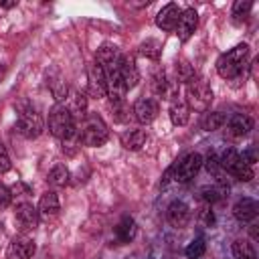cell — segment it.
<instances>
[{"mask_svg":"<svg viewBox=\"0 0 259 259\" xmlns=\"http://www.w3.org/2000/svg\"><path fill=\"white\" fill-rule=\"evenodd\" d=\"M77 130L81 144L89 148H99L109 140V127L97 113H87L85 119L77 125Z\"/></svg>","mask_w":259,"mask_h":259,"instance_id":"6da1fadb","label":"cell"},{"mask_svg":"<svg viewBox=\"0 0 259 259\" xmlns=\"http://www.w3.org/2000/svg\"><path fill=\"white\" fill-rule=\"evenodd\" d=\"M247 59H249V47L245 42L237 45L217 59V73L223 79H235L247 67Z\"/></svg>","mask_w":259,"mask_h":259,"instance_id":"7a4b0ae2","label":"cell"},{"mask_svg":"<svg viewBox=\"0 0 259 259\" xmlns=\"http://www.w3.org/2000/svg\"><path fill=\"white\" fill-rule=\"evenodd\" d=\"M212 101V89L204 79H194L186 85V107L194 111H208V105Z\"/></svg>","mask_w":259,"mask_h":259,"instance_id":"3957f363","label":"cell"},{"mask_svg":"<svg viewBox=\"0 0 259 259\" xmlns=\"http://www.w3.org/2000/svg\"><path fill=\"white\" fill-rule=\"evenodd\" d=\"M75 127H77V123L73 121V115H71L67 103H57V105L51 109V113H49V132H51L55 138L63 140V138H65L67 134H71Z\"/></svg>","mask_w":259,"mask_h":259,"instance_id":"277c9868","label":"cell"},{"mask_svg":"<svg viewBox=\"0 0 259 259\" xmlns=\"http://www.w3.org/2000/svg\"><path fill=\"white\" fill-rule=\"evenodd\" d=\"M18 132L28 138V140H34L42 134L45 130V123H42V117L40 113H36L32 107H20L18 109V123H16Z\"/></svg>","mask_w":259,"mask_h":259,"instance_id":"5b68a950","label":"cell"},{"mask_svg":"<svg viewBox=\"0 0 259 259\" xmlns=\"http://www.w3.org/2000/svg\"><path fill=\"white\" fill-rule=\"evenodd\" d=\"M200 168H202V156L198 152L186 154L176 164H172V178L176 182H190L198 174Z\"/></svg>","mask_w":259,"mask_h":259,"instance_id":"8992f818","label":"cell"},{"mask_svg":"<svg viewBox=\"0 0 259 259\" xmlns=\"http://www.w3.org/2000/svg\"><path fill=\"white\" fill-rule=\"evenodd\" d=\"M119 59H121L119 49L115 45H109V42L101 45L97 49V55H95V63L105 71V75L119 69Z\"/></svg>","mask_w":259,"mask_h":259,"instance_id":"52a82bcc","label":"cell"},{"mask_svg":"<svg viewBox=\"0 0 259 259\" xmlns=\"http://www.w3.org/2000/svg\"><path fill=\"white\" fill-rule=\"evenodd\" d=\"M14 221L22 233L34 231L38 225V210L30 202H18L14 208Z\"/></svg>","mask_w":259,"mask_h":259,"instance_id":"ba28073f","label":"cell"},{"mask_svg":"<svg viewBox=\"0 0 259 259\" xmlns=\"http://www.w3.org/2000/svg\"><path fill=\"white\" fill-rule=\"evenodd\" d=\"M36 247H34V241L20 235V237H14L8 247H6V259H30L34 255Z\"/></svg>","mask_w":259,"mask_h":259,"instance_id":"9c48e42d","label":"cell"},{"mask_svg":"<svg viewBox=\"0 0 259 259\" xmlns=\"http://www.w3.org/2000/svg\"><path fill=\"white\" fill-rule=\"evenodd\" d=\"M160 113V105L156 99L152 97H140L136 103H134V117L140 121V123H152Z\"/></svg>","mask_w":259,"mask_h":259,"instance_id":"30bf717a","label":"cell"},{"mask_svg":"<svg viewBox=\"0 0 259 259\" xmlns=\"http://www.w3.org/2000/svg\"><path fill=\"white\" fill-rule=\"evenodd\" d=\"M190 217H192L190 206L184 200H172L168 204V208H166V219L176 229H184L190 223Z\"/></svg>","mask_w":259,"mask_h":259,"instance_id":"8fae6325","label":"cell"},{"mask_svg":"<svg viewBox=\"0 0 259 259\" xmlns=\"http://www.w3.org/2000/svg\"><path fill=\"white\" fill-rule=\"evenodd\" d=\"M119 77H121V83H123L125 91L134 89L140 83V71H138V65H136L132 55H121V59H119Z\"/></svg>","mask_w":259,"mask_h":259,"instance_id":"7c38bea8","label":"cell"},{"mask_svg":"<svg viewBox=\"0 0 259 259\" xmlns=\"http://www.w3.org/2000/svg\"><path fill=\"white\" fill-rule=\"evenodd\" d=\"M196 24H198V14H196V10H194V8H186V10L180 12V18H178L174 30H176L178 38H180L182 42H186V40L194 34Z\"/></svg>","mask_w":259,"mask_h":259,"instance_id":"4fadbf2b","label":"cell"},{"mask_svg":"<svg viewBox=\"0 0 259 259\" xmlns=\"http://www.w3.org/2000/svg\"><path fill=\"white\" fill-rule=\"evenodd\" d=\"M87 79H89L87 85H89V93H91V97L101 99V97L107 95V79H105V71H103L97 63H93V65L89 67Z\"/></svg>","mask_w":259,"mask_h":259,"instance_id":"5bb4252c","label":"cell"},{"mask_svg":"<svg viewBox=\"0 0 259 259\" xmlns=\"http://www.w3.org/2000/svg\"><path fill=\"white\" fill-rule=\"evenodd\" d=\"M225 123H227L229 138H243L253 130V119L245 113H233Z\"/></svg>","mask_w":259,"mask_h":259,"instance_id":"9a60e30c","label":"cell"},{"mask_svg":"<svg viewBox=\"0 0 259 259\" xmlns=\"http://www.w3.org/2000/svg\"><path fill=\"white\" fill-rule=\"evenodd\" d=\"M257 212H259V204L257 200L245 196V198H239L233 206V217L241 223H251L257 219Z\"/></svg>","mask_w":259,"mask_h":259,"instance_id":"2e32d148","label":"cell"},{"mask_svg":"<svg viewBox=\"0 0 259 259\" xmlns=\"http://www.w3.org/2000/svg\"><path fill=\"white\" fill-rule=\"evenodd\" d=\"M180 8H178V4H174V2H170V4H166L158 14H156V24H158V28H162V30H174L176 28V22H178V18H180Z\"/></svg>","mask_w":259,"mask_h":259,"instance_id":"e0dca14e","label":"cell"},{"mask_svg":"<svg viewBox=\"0 0 259 259\" xmlns=\"http://www.w3.org/2000/svg\"><path fill=\"white\" fill-rule=\"evenodd\" d=\"M227 194H229V186L223 182V178L217 180V182L210 184V186H202V188H200V198H202L206 204H214V202L223 200Z\"/></svg>","mask_w":259,"mask_h":259,"instance_id":"ac0fdd59","label":"cell"},{"mask_svg":"<svg viewBox=\"0 0 259 259\" xmlns=\"http://www.w3.org/2000/svg\"><path fill=\"white\" fill-rule=\"evenodd\" d=\"M38 214H42V217H57L59 214V210H61V202H59V196H57V192H53V190H49V192H45L42 196H40V200H38Z\"/></svg>","mask_w":259,"mask_h":259,"instance_id":"d6986e66","label":"cell"},{"mask_svg":"<svg viewBox=\"0 0 259 259\" xmlns=\"http://www.w3.org/2000/svg\"><path fill=\"white\" fill-rule=\"evenodd\" d=\"M146 140H148L146 130H127V132L121 134V146L125 150H132V152L142 150V146L146 144Z\"/></svg>","mask_w":259,"mask_h":259,"instance_id":"ffe728a7","label":"cell"},{"mask_svg":"<svg viewBox=\"0 0 259 259\" xmlns=\"http://www.w3.org/2000/svg\"><path fill=\"white\" fill-rule=\"evenodd\" d=\"M67 107H69V111L73 115V121L79 125V121H83L85 115H87V97H85V93L75 91L71 95V105H67Z\"/></svg>","mask_w":259,"mask_h":259,"instance_id":"44dd1931","label":"cell"},{"mask_svg":"<svg viewBox=\"0 0 259 259\" xmlns=\"http://www.w3.org/2000/svg\"><path fill=\"white\" fill-rule=\"evenodd\" d=\"M138 233V225L132 217H123L117 225H115V237L119 243H130Z\"/></svg>","mask_w":259,"mask_h":259,"instance_id":"7402d4cb","label":"cell"},{"mask_svg":"<svg viewBox=\"0 0 259 259\" xmlns=\"http://www.w3.org/2000/svg\"><path fill=\"white\" fill-rule=\"evenodd\" d=\"M225 121H227V115L223 111H204L200 117V127L204 132H217L225 125Z\"/></svg>","mask_w":259,"mask_h":259,"instance_id":"603a6c76","label":"cell"},{"mask_svg":"<svg viewBox=\"0 0 259 259\" xmlns=\"http://www.w3.org/2000/svg\"><path fill=\"white\" fill-rule=\"evenodd\" d=\"M168 115H170V121L174 125H186L188 119H190V109L182 101H172L170 109H168Z\"/></svg>","mask_w":259,"mask_h":259,"instance_id":"cb8c5ba5","label":"cell"},{"mask_svg":"<svg viewBox=\"0 0 259 259\" xmlns=\"http://www.w3.org/2000/svg\"><path fill=\"white\" fill-rule=\"evenodd\" d=\"M69 178H71V174H69V168H67L65 164H57V166H53L51 172L47 174L49 184L55 186V188L67 186V184H69Z\"/></svg>","mask_w":259,"mask_h":259,"instance_id":"d4e9b609","label":"cell"},{"mask_svg":"<svg viewBox=\"0 0 259 259\" xmlns=\"http://www.w3.org/2000/svg\"><path fill=\"white\" fill-rule=\"evenodd\" d=\"M140 55L150 59V61H158L160 55H162V42L156 40V38H146L142 45H140Z\"/></svg>","mask_w":259,"mask_h":259,"instance_id":"484cf974","label":"cell"},{"mask_svg":"<svg viewBox=\"0 0 259 259\" xmlns=\"http://www.w3.org/2000/svg\"><path fill=\"white\" fill-rule=\"evenodd\" d=\"M233 257L235 259H257V253H255V247L249 241L237 239L233 243Z\"/></svg>","mask_w":259,"mask_h":259,"instance_id":"4316f807","label":"cell"},{"mask_svg":"<svg viewBox=\"0 0 259 259\" xmlns=\"http://www.w3.org/2000/svg\"><path fill=\"white\" fill-rule=\"evenodd\" d=\"M219 162H221V168H223V172H233L235 170V166L241 162V154L235 150V148H227L223 154H221V158H219Z\"/></svg>","mask_w":259,"mask_h":259,"instance_id":"83f0119b","label":"cell"},{"mask_svg":"<svg viewBox=\"0 0 259 259\" xmlns=\"http://www.w3.org/2000/svg\"><path fill=\"white\" fill-rule=\"evenodd\" d=\"M176 81H180V83H192L194 79H196V73H194V67L188 63V61H178L176 63Z\"/></svg>","mask_w":259,"mask_h":259,"instance_id":"f1b7e54d","label":"cell"},{"mask_svg":"<svg viewBox=\"0 0 259 259\" xmlns=\"http://www.w3.org/2000/svg\"><path fill=\"white\" fill-rule=\"evenodd\" d=\"M152 91L156 95H168L170 93V85H168L164 69H156L154 71V75H152Z\"/></svg>","mask_w":259,"mask_h":259,"instance_id":"f546056e","label":"cell"},{"mask_svg":"<svg viewBox=\"0 0 259 259\" xmlns=\"http://www.w3.org/2000/svg\"><path fill=\"white\" fill-rule=\"evenodd\" d=\"M204 251H206V243H204V239H194L192 243H188V247L184 249V255L188 257V259H200L202 255H204Z\"/></svg>","mask_w":259,"mask_h":259,"instance_id":"4dcf8cb0","label":"cell"},{"mask_svg":"<svg viewBox=\"0 0 259 259\" xmlns=\"http://www.w3.org/2000/svg\"><path fill=\"white\" fill-rule=\"evenodd\" d=\"M251 6H253L251 0H237V2L233 4V20H235V22H241L243 18H247Z\"/></svg>","mask_w":259,"mask_h":259,"instance_id":"1f68e13d","label":"cell"},{"mask_svg":"<svg viewBox=\"0 0 259 259\" xmlns=\"http://www.w3.org/2000/svg\"><path fill=\"white\" fill-rule=\"evenodd\" d=\"M202 166L208 170V174H212L217 180H221L223 168H221V162H219V156L217 154H208L206 160H202Z\"/></svg>","mask_w":259,"mask_h":259,"instance_id":"d6a6232c","label":"cell"},{"mask_svg":"<svg viewBox=\"0 0 259 259\" xmlns=\"http://www.w3.org/2000/svg\"><path fill=\"white\" fill-rule=\"evenodd\" d=\"M231 174H233L237 180H241V182H249V180L253 178V168L241 160V162L235 166V170H233Z\"/></svg>","mask_w":259,"mask_h":259,"instance_id":"836d02e7","label":"cell"},{"mask_svg":"<svg viewBox=\"0 0 259 259\" xmlns=\"http://www.w3.org/2000/svg\"><path fill=\"white\" fill-rule=\"evenodd\" d=\"M49 85H51V91H53L55 99L59 103H63V99L67 97V85H65V81H61V79H49Z\"/></svg>","mask_w":259,"mask_h":259,"instance_id":"e575fe53","label":"cell"},{"mask_svg":"<svg viewBox=\"0 0 259 259\" xmlns=\"http://www.w3.org/2000/svg\"><path fill=\"white\" fill-rule=\"evenodd\" d=\"M12 168V162H10V156H8V152H6V146L0 142V174H4V172H8Z\"/></svg>","mask_w":259,"mask_h":259,"instance_id":"d590c367","label":"cell"},{"mask_svg":"<svg viewBox=\"0 0 259 259\" xmlns=\"http://www.w3.org/2000/svg\"><path fill=\"white\" fill-rule=\"evenodd\" d=\"M10 202H12V192H10V188L0 180V208H6Z\"/></svg>","mask_w":259,"mask_h":259,"instance_id":"8d00e7d4","label":"cell"},{"mask_svg":"<svg viewBox=\"0 0 259 259\" xmlns=\"http://www.w3.org/2000/svg\"><path fill=\"white\" fill-rule=\"evenodd\" d=\"M198 219H200L206 227H210V225L214 223V214H212V210H210V204H204V206L198 210Z\"/></svg>","mask_w":259,"mask_h":259,"instance_id":"74e56055","label":"cell"},{"mask_svg":"<svg viewBox=\"0 0 259 259\" xmlns=\"http://www.w3.org/2000/svg\"><path fill=\"white\" fill-rule=\"evenodd\" d=\"M241 160H243L245 164H249V166H251V164H255V162H257V152H255V148H253V146H249V148L243 152Z\"/></svg>","mask_w":259,"mask_h":259,"instance_id":"f35d334b","label":"cell"},{"mask_svg":"<svg viewBox=\"0 0 259 259\" xmlns=\"http://www.w3.org/2000/svg\"><path fill=\"white\" fill-rule=\"evenodd\" d=\"M249 233H251V239H253V241H257V239H259V231H257V223H255V221H251Z\"/></svg>","mask_w":259,"mask_h":259,"instance_id":"ab89813d","label":"cell"},{"mask_svg":"<svg viewBox=\"0 0 259 259\" xmlns=\"http://www.w3.org/2000/svg\"><path fill=\"white\" fill-rule=\"evenodd\" d=\"M0 6H2V8H12V6H16V0H12V2L2 0V2H0Z\"/></svg>","mask_w":259,"mask_h":259,"instance_id":"60d3db41","label":"cell"}]
</instances>
